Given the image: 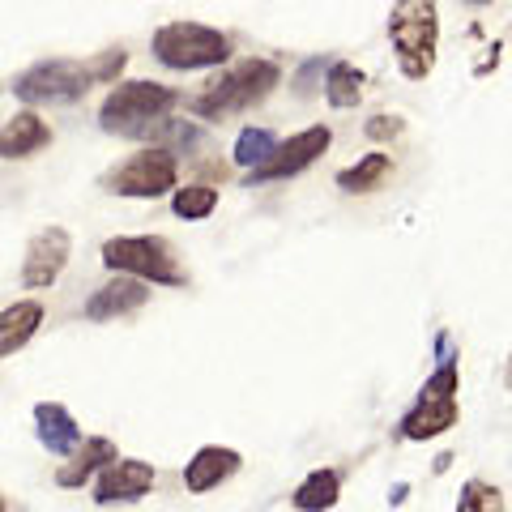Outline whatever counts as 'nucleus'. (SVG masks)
Returning <instances> with one entry per match:
<instances>
[{
  "label": "nucleus",
  "mask_w": 512,
  "mask_h": 512,
  "mask_svg": "<svg viewBox=\"0 0 512 512\" xmlns=\"http://www.w3.org/2000/svg\"><path fill=\"white\" fill-rule=\"evenodd\" d=\"M338 500H342V474L329 470V466L312 470V474L295 487V495H291V504H295L299 512H329Z\"/></svg>",
  "instance_id": "obj_20"
},
{
  "label": "nucleus",
  "mask_w": 512,
  "mask_h": 512,
  "mask_svg": "<svg viewBox=\"0 0 512 512\" xmlns=\"http://www.w3.org/2000/svg\"><path fill=\"white\" fill-rule=\"evenodd\" d=\"M0 512H9V504H5V495H0Z\"/></svg>",
  "instance_id": "obj_32"
},
{
  "label": "nucleus",
  "mask_w": 512,
  "mask_h": 512,
  "mask_svg": "<svg viewBox=\"0 0 512 512\" xmlns=\"http://www.w3.org/2000/svg\"><path fill=\"white\" fill-rule=\"evenodd\" d=\"M111 461H120V448H116V440H107V436H86L82 440V448L64 461V466L56 470V487H64V491H77V487H86V483H94Z\"/></svg>",
  "instance_id": "obj_13"
},
{
  "label": "nucleus",
  "mask_w": 512,
  "mask_h": 512,
  "mask_svg": "<svg viewBox=\"0 0 512 512\" xmlns=\"http://www.w3.org/2000/svg\"><path fill=\"white\" fill-rule=\"evenodd\" d=\"M43 325V303L39 299H18L0 312V359H13L18 350L35 342V333Z\"/></svg>",
  "instance_id": "obj_18"
},
{
  "label": "nucleus",
  "mask_w": 512,
  "mask_h": 512,
  "mask_svg": "<svg viewBox=\"0 0 512 512\" xmlns=\"http://www.w3.org/2000/svg\"><path fill=\"white\" fill-rule=\"evenodd\" d=\"M52 146V124L39 111H18L13 120L0 124V158H30Z\"/></svg>",
  "instance_id": "obj_15"
},
{
  "label": "nucleus",
  "mask_w": 512,
  "mask_h": 512,
  "mask_svg": "<svg viewBox=\"0 0 512 512\" xmlns=\"http://www.w3.org/2000/svg\"><path fill=\"white\" fill-rule=\"evenodd\" d=\"M99 188L111 192V197H128V201H158L180 188V158L141 146L137 154L120 158L116 167H107L99 175Z\"/></svg>",
  "instance_id": "obj_7"
},
{
  "label": "nucleus",
  "mask_w": 512,
  "mask_h": 512,
  "mask_svg": "<svg viewBox=\"0 0 512 512\" xmlns=\"http://www.w3.org/2000/svg\"><path fill=\"white\" fill-rule=\"evenodd\" d=\"M278 86H282V64L265 56H248L231 64V69H222L218 77H210L205 90L188 99V111L197 120H231L239 111L261 107Z\"/></svg>",
  "instance_id": "obj_1"
},
{
  "label": "nucleus",
  "mask_w": 512,
  "mask_h": 512,
  "mask_svg": "<svg viewBox=\"0 0 512 512\" xmlns=\"http://www.w3.org/2000/svg\"><path fill=\"white\" fill-rule=\"evenodd\" d=\"M150 295L154 291H150L146 282H137V278H111V282H103L99 291L86 299L82 316L94 320V325H103V320H120V316H133V312L146 308Z\"/></svg>",
  "instance_id": "obj_11"
},
{
  "label": "nucleus",
  "mask_w": 512,
  "mask_h": 512,
  "mask_svg": "<svg viewBox=\"0 0 512 512\" xmlns=\"http://www.w3.org/2000/svg\"><path fill=\"white\" fill-rule=\"evenodd\" d=\"M180 103V94L163 82H146V77H133V82H120L116 90L103 99L99 107V128L111 137H128L133 141L141 128L171 116V107Z\"/></svg>",
  "instance_id": "obj_5"
},
{
  "label": "nucleus",
  "mask_w": 512,
  "mask_h": 512,
  "mask_svg": "<svg viewBox=\"0 0 512 512\" xmlns=\"http://www.w3.org/2000/svg\"><path fill=\"white\" fill-rule=\"evenodd\" d=\"M457 393H461V372H457V363H440L436 372L423 380L419 402H457Z\"/></svg>",
  "instance_id": "obj_25"
},
{
  "label": "nucleus",
  "mask_w": 512,
  "mask_h": 512,
  "mask_svg": "<svg viewBox=\"0 0 512 512\" xmlns=\"http://www.w3.org/2000/svg\"><path fill=\"white\" fill-rule=\"evenodd\" d=\"M389 39L397 52V69L410 82H423V77L436 69V47H440V9L431 0H406V5H393L389 13Z\"/></svg>",
  "instance_id": "obj_3"
},
{
  "label": "nucleus",
  "mask_w": 512,
  "mask_h": 512,
  "mask_svg": "<svg viewBox=\"0 0 512 512\" xmlns=\"http://www.w3.org/2000/svg\"><path fill=\"white\" fill-rule=\"evenodd\" d=\"M218 210V188L214 184H180L171 192V214L175 218H188V222H201Z\"/></svg>",
  "instance_id": "obj_23"
},
{
  "label": "nucleus",
  "mask_w": 512,
  "mask_h": 512,
  "mask_svg": "<svg viewBox=\"0 0 512 512\" xmlns=\"http://www.w3.org/2000/svg\"><path fill=\"white\" fill-rule=\"evenodd\" d=\"M103 265L111 269V278H137L154 286H184L188 274L180 265L171 239L163 235H111L103 244Z\"/></svg>",
  "instance_id": "obj_2"
},
{
  "label": "nucleus",
  "mask_w": 512,
  "mask_h": 512,
  "mask_svg": "<svg viewBox=\"0 0 512 512\" xmlns=\"http://www.w3.org/2000/svg\"><path fill=\"white\" fill-rule=\"evenodd\" d=\"M133 141H146L150 150H163L171 158H180V154H192V150H201L205 146V128L197 120H175V116H163V120H154L146 124Z\"/></svg>",
  "instance_id": "obj_16"
},
{
  "label": "nucleus",
  "mask_w": 512,
  "mask_h": 512,
  "mask_svg": "<svg viewBox=\"0 0 512 512\" xmlns=\"http://www.w3.org/2000/svg\"><path fill=\"white\" fill-rule=\"evenodd\" d=\"M329 146H333V128H329V124H308V128H299L295 137L278 141V150L269 154L265 167H256V171L244 175V184L256 188V184H274V180H291V175H303Z\"/></svg>",
  "instance_id": "obj_8"
},
{
  "label": "nucleus",
  "mask_w": 512,
  "mask_h": 512,
  "mask_svg": "<svg viewBox=\"0 0 512 512\" xmlns=\"http://www.w3.org/2000/svg\"><path fill=\"white\" fill-rule=\"evenodd\" d=\"M363 86H367V77H363L359 64L333 60V64H329V73H325V103H329L333 111L359 107V103H363Z\"/></svg>",
  "instance_id": "obj_21"
},
{
  "label": "nucleus",
  "mask_w": 512,
  "mask_h": 512,
  "mask_svg": "<svg viewBox=\"0 0 512 512\" xmlns=\"http://www.w3.org/2000/svg\"><path fill=\"white\" fill-rule=\"evenodd\" d=\"M448 466H453V453H440V457H436V474H444Z\"/></svg>",
  "instance_id": "obj_31"
},
{
  "label": "nucleus",
  "mask_w": 512,
  "mask_h": 512,
  "mask_svg": "<svg viewBox=\"0 0 512 512\" xmlns=\"http://www.w3.org/2000/svg\"><path fill=\"white\" fill-rule=\"evenodd\" d=\"M35 436H39V444L47 448V453L64 457V461H69L86 440L77 419L69 414V406H60V402H39L35 406Z\"/></svg>",
  "instance_id": "obj_14"
},
{
  "label": "nucleus",
  "mask_w": 512,
  "mask_h": 512,
  "mask_svg": "<svg viewBox=\"0 0 512 512\" xmlns=\"http://www.w3.org/2000/svg\"><path fill=\"white\" fill-rule=\"evenodd\" d=\"M329 64H333V56H308V60L299 64V69H295V77H291L299 99H312V94H316L320 86H325V73H329Z\"/></svg>",
  "instance_id": "obj_26"
},
{
  "label": "nucleus",
  "mask_w": 512,
  "mask_h": 512,
  "mask_svg": "<svg viewBox=\"0 0 512 512\" xmlns=\"http://www.w3.org/2000/svg\"><path fill=\"white\" fill-rule=\"evenodd\" d=\"M457 512H504V491L495 483H483V478H470V483H461Z\"/></svg>",
  "instance_id": "obj_24"
},
{
  "label": "nucleus",
  "mask_w": 512,
  "mask_h": 512,
  "mask_svg": "<svg viewBox=\"0 0 512 512\" xmlns=\"http://www.w3.org/2000/svg\"><path fill=\"white\" fill-rule=\"evenodd\" d=\"M389 175H393V154L372 150V154H359V163L342 167L338 175H333V184H338L342 192H350V197H359V192H376Z\"/></svg>",
  "instance_id": "obj_19"
},
{
  "label": "nucleus",
  "mask_w": 512,
  "mask_h": 512,
  "mask_svg": "<svg viewBox=\"0 0 512 512\" xmlns=\"http://www.w3.org/2000/svg\"><path fill=\"white\" fill-rule=\"evenodd\" d=\"M239 466H244V457H239L235 448H227V444H201L197 453L188 457V466H184V487L192 495H205V491L222 487L227 478H235Z\"/></svg>",
  "instance_id": "obj_12"
},
{
  "label": "nucleus",
  "mask_w": 512,
  "mask_h": 512,
  "mask_svg": "<svg viewBox=\"0 0 512 512\" xmlns=\"http://www.w3.org/2000/svg\"><path fill=\"white\" fill-rule=\"evenodd\" d=\"M158 483V470L141 457H120L94 478V504H137Z\"/></svg>",
  "instance_id": "obj_10"
},
{
  "label": "nucleus",
  "mask_w": 512,
  "mask_h": 512,
  "mask_svg": "<svg viewBox=\"0 0 512 512\" xmlns=\"http://www.w3.org/2000/svg\"><path fill=\"white\" fill-rule=\"evenodd\" d=\"M150 52L158 64L175 73H197V69H222L231 60V39L205 22H167L154 30Z\"/></svg>",
  "instance_id": "obj_4"
},
{
  "label": "nucleus",
  "mask_w": 512,
  "mask_h": 512,
  "mask_svg": "<svg viewBox=\"0 0 512 512\" xmlns=\"http://www.w3.org/2000/svg\"><path fill=\"white\" fill-rule=\"evenodd\" d=\"M73 256V235L64 227H43L30 235L26 244V261H22V286L26 291H47L69 265Z\"/></svg>",
  "instance_id": "obj_9"
},
{
  "label": "nucleus",
  "mask_w": 512,
  "mask_h": 512,
  "mask_svg": "<svg viewBox=\"0 0 512 512\" xmlns=\"http://www.w3.org/2000/svg\"><path fill=\"white\" fill-rule=\"evenodd\" d=\"M86 64H90V82L94 86H111V82H120V73L128 64V52H124V47H111V52L90 56Z\"/></svg>",
  "instance_id": "obj_27"
},
{
  "label": "nucleus",
  "mask_w": 512,
  "mask_h": 512,
  "mask_svg": "<svg viewBox=\"0 0 512 512\" xmlns=\"http://www.w3.org/2000/svg\"><path fill=\"white\" fill-rule=\"evenodd\" d=\"M406 495H410V483H393V491H389V504H406Z\"/></svg>",
  "instance_id": "obj_30"
},
{
  "label": "nucleus",
  "mask_w": 512,
  "mask_h": 512,
  "mask_svg": "<svg viewBox=\"0 0 512 512\" xmlns=\"http://www.w3.org/2000/svg\"><path fill=\"white\" fill-rule=\"evenodd\" d=\"M90 64L73 60V56H52V60H35L30 69L13 77V94L30 107H73L90 94Z\"/></svg>",
  "instance_id": "obj_6"
},
{
  "label": "nucleus",
  "mask_w": 512,
  "mask_h": 512,
  "mask_svg": "<svg viewBox=\"0 0 512 512\" xmlns=\"http://www.w3.org/2000/svg\"><path fill=\"white\" fill-rule=\"evenodd\" d=\"M461 419V406L457 402H414L406 414H402V423H397V436L402 440H436L444 436V431H453Z\"/></svg>",
  "instance_id": "obj_17"
},
{
  "label": "nucleus",
  "mask_w": 512,
  "mask_h": 512,
  "mask_svg": "<svg viewBox=\"0 0 512 512\" xmlns=\"http://www.w3.org/2000/svg\"><path fill=\"white\" fill-rule=\"evenodd\" d=\"M274 150H278V137L269 133V128H261V124H248V128H239V137L231 146V158H235V167L256 171V167L269 163V154H274Z\"/></svg>",
  "instance_id": "obj_22"
},
{
  "label": "nucleus",
  "mask_w": 512,
  "mask_h": 512,
  "mask_svg": "<svg viewBox=\"0 0 512 512\" xmlns=\"http://www.w3.org/2000/svg\"><path fill=\"white\" fill-rule=\"evenodd\" d=\"M440 363H457L453 333H448V329H440V333H436V367H440Z\"/></svg>",
  "instance_id": "obj_29"
},
{
  "label": "nucleus",
  "mask_w": 512,
  "mask_h": 512,
  "mask_svg": "<svg viewBox=\"0 0 512 512\" xmlns=\"http://www.w3.org/2000/svg\"><path fill=\"white\" fill-rule=\"evenodd\" d=\"M363 133L372 137V141H393V137L406 133V120L402 116H384V111H380V116H372V120L363 124Z\"/></svg>",
  "instance_id": "obj_28"
}]
</instances>
